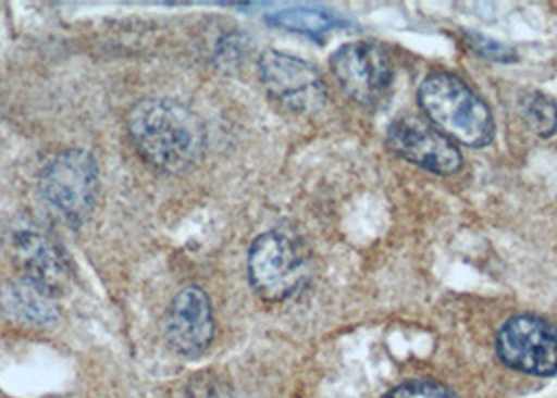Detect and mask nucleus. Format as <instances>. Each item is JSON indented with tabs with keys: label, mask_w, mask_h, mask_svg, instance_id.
I'll use <instances>...</instances> for the list:
<instances>
[{
	"label": "nucleus",
	"mask_w": 557,
	"mask_h": 398,
	"mask_svg": "<svg viewBox=\"0 0 557 398\" xmlns=\"http://www.w3.org/2000/svg\"><path fill=\"white\" fill-rule=\"evenodd\" d=\"M128 135L140 158L168 174L191 171L206 151V128L183 103L147 99L128 115Z\"/></svg>",
	"instance_id": "obj_1"
},
{
	"label": "nucleus",
	"mask_w": 557,
	"mask_h": 398,
	"mask_svg": "<svg viewBox=\"0 0 557 398\" xmlns=\"http://www.w3.org/2000/svg\"><path fill=\"white\" fill-rule=\"evenodd\" d=\"M419 105L446 139L475 149L495 139L491 108L455 74H430L419 86Z\"/></svg>",
	"instance_id": "obj_2"
},
{
	"label": "nucleus",
	"mask_w": 557,
	"mask_h": 398,
	"mask_svg": "<svg viewBox=\"0 0 557 398\" xmlns=\"http://www.w3.org/2000/svg\"><path fill=\"white\" fill-rule=\"evenodd\" d=\"M40 194L72 225H83L99 203L101 172L84 149H67L40 172Z\"/></svg>",
	"instance_id": "obj_3"
},
{
	"label": "nucleus",
	"mask_w": 557,
	"mask_h": 398,
	"mask_svg": "<svg viewBox=\"0 0 557 398\" xmlns=\"http://www.w3.org/2000/svg\"><path fill=\"white\" fill-rule=\"evenodd\" d=\"M248 277L260 298L281 302L294 296L305 284L307 257L300 244L287 233L267 231L251 244Z\"/></svg>",
	"instance_id": "obj_4"
},
{
	"label": "nucleus",
	"mask_w": 557,
	"mask_h": 398,
	"mask_svg": "<svg viewBox=\"0 0 557 398\" xmlns=\"http://www.w3.org/2000/svg\"><path fill=\"white\" fill-rule=\"evenodd\" d=\"M4 250L26 279H32L55 296L72 282V264L61 244L38 221L20 216L4 231Z\"/></svg>",
	"instance_id": "obj_5"
},
{
	"label": "nucleus",
	"mask_w": 557,
	"mask_h": 398,
	"mask_svg": "<svg viewBox=\"0 0 557 398\" xmlns=\"http://www.w3.org/2000/svg\"><path fill=\"white\" fill-rule=\"evenodd\" d=\"M258 74L267 92L296 114H317L327 103L321 74L305 59L267 51L258 59Z\"/></svg>",
	"instance_id": "obj_6"
},
{
	"label": "nucleus",
	"mask_w": 557,
	"mask_h": 398,
	"mask_svg": "<svg viewBox=\"0 0 557 398\" xmlns=\"http://www.w3.org/2000/svg\"><path fill=\"white\" fill-rule=\"evenodd\" d=\"M497 352L507 368L529 375H556L557 325L536 314H516L497 334Z\"/></svg>",
	"instance_id": "obj_7"
},
{
	"label": "nucleus",
	"mask_w": 557,
	"mask_h": 398,
	"mask_svg": "<svg viewBox=\"0 0 557 398\" xmlns=\"http://www.w3.org/2000/svg\"><path fill=\"white\" fill-rule=\"evenodd\" d=\"M332 72L344 92L367 108L380 105L394 80L391 55L375 42H348L332 55Z\"/></svg>",
	"instance_id": "obj_8"
},
{
	"label": "nucleus",
	"mask_w": 557,
	"mask_h": 398,
	"mask_svg": "<svg viewBox=\"0 0 557 398\" xmlns=\"http://www.w3.org/2000/svg\"><path fill=\"white\" fill-rule=\"evenodd\" d=\"M388 147L398 158L419 169L450 176L461 171L463 158L450 139L419 117H398L388 128Z\"/></svg>",
	"instance_id": "obj_9"
},
{
	"label": "nucleus",
	"mask_w": 557,
	"mask_h": 398,
	"mask_svg": "<svg viewBox=\"0 0 557 398\" xmlns=\"http://www.w3.org/2000/svg\"><path fill=\"white\" fill-rule=\"evenodd\" d=\"M214 329L216 325L208 294L196 285L181 289L164 316L168 346L181 357L196 359L214 340Z\"/></svg>",
	"instance_id": "obj_10"
},
{
	"label": "nucleus",
	"mask_w": 557,
	"mask_h": 398,
	"mask_svg": "<svg viewBox=\"0 0 557 398\" xmlns=\"http://www.w3.org/2000/svg\"><path fill=\"white\" fill-rule=\"evenodd\" d=\"M0 302L4 313L36 325H49L59 314L55 294L26 277L7 285L2 289Z\"/></svg>",
	"instance_id": "obj_11"
},
{
	"label": "nucleus",
	"mask_w": 557,
	"mask_h": 398,
	"mask_svg": "<svg viewBox=\"0 0 557 398\" xmlns=\"http://www.w3.org/2000/svg\"><path fill=\"white\" fill-rule=\"evenodd\" d=\"M269 24L277 26V28L292 29V32H302V34H323L327 29L335 28L339 24V20L334 13L323 11V9H285L278 11L275 15L267 17Z\"/></svg>",
	"instance_id": "obj_12"
},
{
	"label": "nucleus",
	"mask_w": 557,
	"mask_h": 398,
	"mask_svg": "<svg viewBox=\"0 0 557 398\" xmlns=\"http://www.w3.org/2000/svg\"><path fill=\"white\" fill-rule=\"evenodd\" d=\"M522 114L534 135L549 139L557 130V103L545 92H532L524 99Z\"/></svg>",
	"instance_id": "obj_13"
},
{
	"label": "nucleus",
	"mask_w": 557,
	"mask_h": 398,
	"mask_svg": "<svg viewBox=\"0 0 557 398\" xmlns=\"http://www.w3.org/2000/svg\"><path fill=\"white\" fill-rule=\"evenodd\" d=\"M463 40L468 49L474 51L478 58L497 61V63H513L518 59V53L509 45H503L502 40H495L491 36H484L478 32H463Z\"/></svg>",
	"instance_id": "obj_14"
},
{
	"label": "nucleus",
	"mask_w": 557,
	"mask_h": 398,
	"mask_svg": "<svg viewBox=\"0 0 557 398\" xmlns=\"http://www.w3.org/2000/svg\"><path fill=\"white\" fill-rule=\"evenodd\" d=\"M384 398H457L446 386L432 380H411L396 386Z\"/></svg>",
	"instance_id": "obj_15"
}]
</instances>
